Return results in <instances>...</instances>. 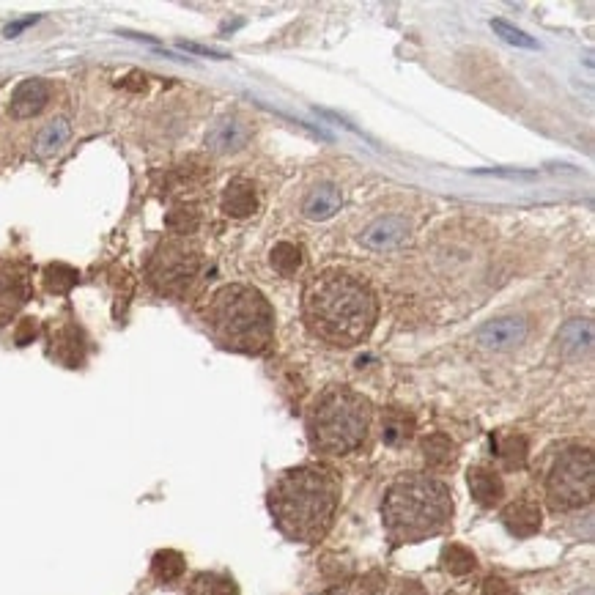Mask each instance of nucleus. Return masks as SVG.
Listing matches in <instances>:
<instances>
[{"label": "nucleus", "mask_w": 595, "mask_h": 595, "mask_svg": "<svg viewBox=\"0 0 595 595\" xmlns=\"http://www.w3.org/2000/svg\"><path fill=\"white\" fill-rule=\"evenodd\" d=\"M379 302L360 277L327 269L310 280L302 294V319L313 338L351 349L373 332Z\"/></svg>", "instance_id": "1"}, {"label": "nucleus", "mask_w": 595, "mask_h": 595, "mask_svg": "<svg viewBox=\"0 0 595 595\" xmlns=\"http://www.w3.org/2000/svg\"><path fill=\"white\" fill-rule=\"evenodd\" d=\"M338 502V478L324 467L288 469L269 491V510L277 530L297 543L321 541L332 527Z\"/></svg>", "instance_id": "2"}, {"label": "nucleus", "mask_w": 595, "mask_h": 595, "mask_svg": "<svg viewBox=\"0 0 595 595\" xmlns=\"http://www.w3.org/2000/svg\"><path fill=\"white\" fill-rule=\"evenodd\" d=\"M387 538L393 546L420 543L445 530L453 519V494L442 480L406 475L395 480L382 505Z\"/></svg>", "instance_id": "3"}, {"label": "nucleus", "mask_w": 595, "mask_h": 595, "mask_svg": "<svg viewBox=\"0 0 595 595\" xmlns=\"http://www.w3.org/2000/svg\"><path fill=\"white\" fill-rule=\"evenodd\" d=\"M206 321L225 349L264 354L275 340V310L253 286H225L209 302Z\"/></svg>", "instance_id": "4"}, {"label": "nucleus", "mask_w": 595, "mask_h": 595, "mask_svg": "<svg viewBox=\"0 0 595 595\" xmlns=\"http://www.w3.org/2000/svg\"><path fill=\"white\" fill-rule=\"evenodd\" d=\"M368 425H371L368 398L354 393L351 387L335 384L330 390H324L310 406V445L324 456H346L365 442Z\"/></svg>", "instance_id": "5"}, {"label": "nucleus", "mask_w": 595, "mask_h": 595, "mask_svg": "<svg viewBox=\"0 0 595 595\" xmlns=\"http://www.w3.org/2000/svg\"><path fill=\"white\" fill-rule=\"evenodd\" d=\"M595 464L587 447H568L546 478V497L554 510H579L593 502Z\"/></svg>", "instance_id": "6"}, {"label": "nucleus", "mask_w": 595, "mask_h": 595, "mask_svg": "<svg viewBox=\"0 0 595 595\" xmlns=\"http://www.w3.org/2000/svg\"><path fill=\"white\" fill-rule=\"evenodd\" d=\"M198 266H201V253L195 247L184 242H165L151 258V283L160 291L176 294L190 286L192 277L198 275Z\"/></svg>", "instance_id": "7"}, {"label": "nucleus", "mask_w": 595, "mask_h": 595, "mask_svg": "<svg viewBox=\"0 0 595 595\" xmlns=\"http://www.w3.org/2000/svg\"><path fill=\"white\" fill-rule=\"evenodd\" d=\"M527 321L521 316H502V319H491L486 321L478 332V340L486 346V349H497V351H508L521 346L527 340Z\"/></svg>", "instance_id": "8"}, {"label": "nucleus", "mask_w": 595, "mask_h": 595, "mask_svg": "<svg viewBox=\"0 0 595 595\" xmlns=\"http://www.w3.org/2000/svg\"><path fill=\"white\" fill-rule=\"evenodd\" d=\"M247 140H250V127H247L242 118H220L209 135H206V146L214 154H234V151L245 149Z\"/></svg>", "instance_id": "9"}, {"label": "nucleus", "mask_w": 595, "mask_h": 595, "mask_svg": "<svg viewBox=\"0 0 595 595\" xmlns=\"http://www.w3.org/2000/svg\"><path fill=\"white\" fill-rule=\"evenodd\" d=\"M47 102H50V85L39 77H31L17 85V91L11 94L9 113L14 118H33L42 113Z\"/></svg>", "instance_id": "10"}, {"label": "nucleus", "mask_w": 595, "mask_h": 595, "mask_svg": "<svg viewBox=\"0 0 595 595\" xmlns=\"http://www.w3.org/2000/svg\"><path fill=\"white\" fill-rule=\"evenodd\" d=\"M541 521V508H538V502L532 500H516L502 510V524L516 538H530V535H535V532L541 530Z\"/></svg>", "instance_id": "11"}, {"label": "nucleus", "mask_w": 595, "mask_h": 595, "mask_svg": "<svg viewBox=\"0 0 595 595\" xmlns=\"http://www.w3.org/2000/svg\"><path fill=\"white\" fill-rule=\"evenodd\" d=\"M220 206H223V212L228 214V217H234V220H245V217L255 214V209H258V195H255L253 181H231L223 190Z\"/></svg>", "instance_id": "12"}, {"label": "nucleus", "mask_w": 595, "mask_h": 595, "mask_svg": "<svg viewBox=\"0 0 595 595\" xmlns=\"http://www.w3.org/2000/svg\"><path fill=\"white\" fill-rule=\"evenodd\" d=\"M469 491H472V497L478 505L483 508H491V505H497V502L505 497V483L502 478L489 467H472L469 469Z\"/></svg>", "instance_id": "13"}, {"label": "nucleus", "mask_w": 595, "mask_h": 595, "mask_svg": "<svg viewBox=\"0 0 595 595\" xmlns=\"http://www.w3.org/2000/svg\"><path fill=\"white\" fill-rule=\"evenodd\" d=\"M409 234V225L401 217H382L362 234V245L373 250H387V247L401 245Z\"/></svg>", "instance_id": "14"}, {"label": "nucleus", "mask_w": 595, "mask_h": 595, "mask_svg": "<svg viewBox=\"0 0 595 595\" xmlns=\"http://www.w3.org/2000/svg\"><path fill=\"white\" fill-rule=\"evenodd\" d=\"M415 436V417L401 409H387L382 420V442L390 447L406 445Z\"/></svg>", "instance_id": "15"}, {"label": "nucleus", "mask_w": 595, "mask_h": 595, "mask_svg": "<svg viewBox=\"0 0 595 595\" xmlns=\"http://www.w3.org/2000/svg\"><path fill=\"white\" fill-rule=\"evenodd\" d=\"M557 343H560V349H563L565 354H571V357L582 354V351H587L593 346V324L587 319L568 321L563 330H560V335H557Z\"/></svg>", "instance_id": "16"}, {"label": "nucleus", "mask_w": 595, "mask_h": 595, "mask_svg": "<svg viewBox=\"0 0 595 595\" xmlns=\"http://www.w3.org/2000/svg\"><path fill=\"white\" fill-rule=\"evenodd\" d=\"M340 203H343V198H340V190L338 187H332V184H324V187H319V190H313L308 195V201H305V214H308L310 220H330L332 214L338 212Z\"/></svg>", "instance_id": "17"}, {"label": "nucleus", "mask_w": 595, "mask_h": 595, "mask_svg": "<svg viewBox=\"0 0 595 595\" xmlns=\"http://www.w3.org/2000/svg\"><path fill=\"white\" fill-rule=\"evenodd\" d=\"M423 456L428 461V467L434 469H445L456 464L458 447L456 442L445 434H431L423 439Z\"/></svg>", "instance_id": "18"}, {"label": "nucleus", "mask_w": 595, "mask_h": 595, "mask_svg": "<svg viewBox=\"0 0 595 595\" xmlns=\"http://www.w3.org/2000/svg\"><path fill=\"white\" fill-rule=\"evenodd\" d=\"M497 456L502 458V464L508 469H524L527 458H530V442L527 436L521 434H505L497 436Z\"/></svg>", "instance_id": "19"}, {"label": "nucleus", "mask_w": 595, "mask_h": 595, "mask_svg": "<svg viewBox=\"0 0 595 595\" xmlns=\"http://www.w3.org/2000/svg\"><path fill=\"white\" fill-rule=\"evenodd\" d=\"M66 140H69V121L55 118V121H50V124L39 132V138H36V154H39V157H53V154H58V151L64 149Z\"/></svg>", "instance_id": "20"}, {"label": "nucleus", "mask_w": 595, "mask_h": 595, "mask_svg": "<svg viewBox=\"0 0 595 595\" xmlns=\"http://www.w3.org/2000/svg\"><path fill=\"white\" fill-rule=\"evenodd\" d=\"M269 258H272V266H275L277 275L283 277H294L302 269V264H305V253L294 242H280V245H275Z\"/></svg>", "instance_id": "21"}, {"label": "nucleus", "mask_w": 595, "mask_h": 595, "mask_svg": "<svg viewBox=\"0 0 595 595\" xmlns=\"http://www.w3.org/2000/svg\"><path fill=\"white\" fill-rule=\"evenodd\" d=\"M442 565H445V571H450L453 576H467L478 568V557L469 552L467 546L450 543V546L442 549Z\"/></svg>", "instance_id": "22"}, {"label": "nucleus", "mask_w": 595, "mask_h": 595, "mask_svg": "<svg viewBox=\"0 0 595 595\" xmlns=\"http://www.w3.org/2000/svg\"><path fill=\"white\" fill-rule=\"evenodd\" d=\"M190 595H236V587L231 579L217 574H203L192 582Z\"/></svg>", "instance_id": "23"}, {"label": "nucleus", "mask_w": 595, "mask_h": 595, "mask_svg": "<svg viewBox=\"0 0 595 595\" xmlns=\"http://www.w3.org/2000/svg\"><path fill=\"white\" fill-rule=\"evenodd\" d=\"M184 571V557L179 552H160L154 557V576L160 582H173Z\"/></svg>", "instance_id": "24"}, {"label": "nucleus", "mask_w": 595, "mask_h": 595, "mask_svg": "<svg viewBox=\"0 0 595 595\" xmlns=\"http://www.w3.org/2000/svg\"><path fill=\"white\" fill-rule=\"evenodd\" d=\"M165 225H168L173 234H195V228L201 225V217H198V212L195 209H173V212L168 214V220H165Z\"/></svg>", "instance_id": "25"}, {"label": "nucleus", "mask_w": 595, "mask_h": 595, "mask_svg": "<svg viewBox=\"0 0 595 595\" xmlns=\"http://www.w3.org/2000/svg\"><path fill=\"white\" fill-rule=\"evenodd\" d=\"M47 288L50 291H55V294H64V291H69V288L75 286L77 283V272L72 269V266H64V264H53L47 266Z\"/></svg>", "instance_id": "26"}, {"label": "nucleus", "mask_w": 595, "mask_h": 595, "mask_svg": "<svg viewBox=\"0 0 595 595\" xmlns=\"http://www.w3.org/2000/svg\"><path fill=\"white\" fill-rule=\"evenodd\" d=\"M491 28H494V33L502 36L508 44H516V47H524V50H538V42H535L532 36H527L524 31H519V28H513L510 22L491 20Z\"/></svg>", "instance_id": "27"}, {"label": "nucleus", "mask_w": 595, "mask_h": 595, "mask_svg": "<svg viewBox=\"0 0 595 595\" xmlns=\"http://www.w3.org/2000/svg\"><path fill=\"white\" fill-rule=\"evenodd\" d=\"M384 582H387V576L382 571H371L360 579V593L357 595H379L384 590Z\"/></svg>", "instance_id": "28"}, {"label": "nucleus", "mask_w": 595, "mask_h": 595, "mask_svg": "<svg viewBox=\"0 0 595 595\" xmlns=\"http://www.w3.org/2000/svg\"><path fill=\"white\" fill-rule=\"evenodd\" d=\"M480 595H516V593H513V587H510L505 579H500V576H489V579L483 582V587H480Z\"/></svg>", "instance_id": "29"}, {"label": "nucleus", "mask_w": 595, "mask_h": 595, "mask_svg": "<svg viewBox=\"0 0 595 595\" xmlns=\"http://www.w3.org/2000/svg\"><path fill=\"white\" fill-rule=\"evenodd\" d=\"M181 50H187V53H198V55H209V58H225V53H217V50H209V47H201V44H192V42H179Z\"/></svg>", "instance_id": "30"}, {"label": "nucleus", "mask_w": 595, "mask_h": 595, "mask_svg": "<svg viewBox=\"0 0 595 595\" xmlns=\"http://www.w3.org/2000/svg\"><path fill=\"white\" fill-rule=\"evenodd\" d=\"M39 20V17H28V20H17V22H11V25H6V39H14V36H17V33L20 31H25V28H28V25H33V22Z\"/></svg>", "instance_id": "31"}, {"label": "nucleus", "mask_w": 595, "mask_h": 595, "mask_svg": "<svg viewBox=\"0 0 595 595\" xmlns=\"http://www.w3.org/2000/svg\"><path fill=\"white\" fill-rule=\"evenodd\" d=\"M395 595H428V590L420 582H404V585L395 590Z\"/></svg>", "instance_id": "32"}, {"label": "nucleus", "mask_w": 595, "mask_h": 595, "mask_svg": "<svg viewBox=\"0 0 595 595\" xmlns=\"http://www.w3.org/2000/svg\"><path fill=\"white\" fill-rule=\"evenodd\" d=\"M576 595H593V593H590V590H585V593H576Z\"/></svg>", "instance_id": "33"}]
</instances>
